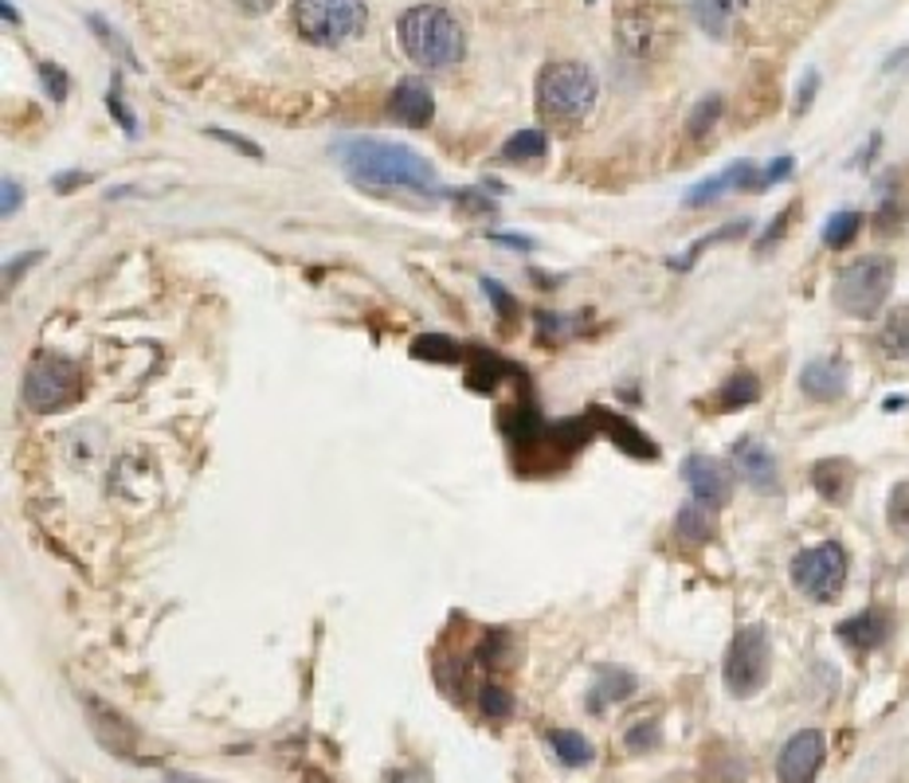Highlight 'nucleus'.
<instances>
[{
    "mask_svg": "<svg viewBox=\"0 0 909 783\" xmlns=\"http://www.w3.org/2000/svg\"><path fill=\"white\" fill-rule=\"evenodd\" d=\"M334 153L341 157L346 177L361 188H416V192L435 188L432 161L416 153L412 145H396V141L381 138H346L334 145Z\"/></svg>",
    "mask_w": 909,
    "mask_h": 783,
    "instance_id": "obj_1",
    "label": "nucleus"
},
{
    "mask_svg": "<svg viewBox=\"0 0 909 783\" xmlns=\"http://www.w3.org/2000/svg\"><path fill=\"white\" fill-rule=\"evenodd\" d=\"M396 32H400L404 56L423 71H447L467 56V32L459 16L443 4H412L400 16Z\"/></svg>",
    "mask_w": 909,
    "mask_h": 783,
    "instance_id": "obj_2",
    "label": "nucleus"
},
{
    "mask_svg": "<svg viewBox=\"0 0 909 783\" xmlns=\"http://www.w3.org/2000/svg\"><path fill=\"white\" fill-rule=\"evenodd\" d=\"M894 274H898V267L886 255H866V259L847 262L843 271L835 274V306L866 322L886 306L894 290Z\"/></svg>",
    "mask_w": 909,
    "mask_h": 783,
    "instance_id": "obj_3",
    "label": "nucleus"
},
{
    "mask_svg": "<svg viewBox=\"0 0 909 783\" xmlns=\"http://www.w3.org/2000/svg\"><path fill=\"white\" fill-rule=\"evenodd\" d=\"M596 94H601V83L592 75L584 63H549L537 75V106H541L549 118L561 121H581L584 114L596 106Z\"/></svg>",
    "mask_w": 909,
    "mask_h": 783,
    "instance_id": "obj_4",
    "label": "nucleus"
},
{
    "mask_svg": "<svg viewBox=\"0 0 909 783\" xmlns=\"http://www.w3.org/2000/svg\"><path fill=\"white\" fill-rule=\"evenodd\" d=\"M365 0H294V24L314 47H341L365 32Z\"/></svg>",
    "mask_w": 909,
    "mask_h": 783,
    "instance_id": "obj_5",
    "label": "nucleus"
},
{
    "mask_svg": "<svg viewBox=\"0 0 909 783\" xmlns=\"http://www.w3.org/2000/svg\"><path fill=\"white\" fill-rule=\"evenodd\" d=\"M769 666H772L769 631L760 623L741 627V631L733 634L730 654H725V670H722L725 690H730L733 698H753V693L765 690Z\"/></svg>",
    "mask_w": 909,
    "mask_h": 783,
    "instance_id": "obj_6",
    "label": "nucleus"
},
{
    "mask_svg": "<svg viewBox=\"0 0 909 783\" xmlns=\"http://www.w3.org/2000/svg\"><path fill=\"white\" fill-rule=\"evenodd\" d=\"M83 392V373L59 353H39L24 373V404L32 411H59Z\"/></svg>",
    "mask_w": 909,
    "mask_h": 783,
    "instance_id": "obj_7",
    "label": "nucleus"
},
{
    "mask_svg": "<svg viewBox=\"0 0 909 783\" xmlns=\"http://www.w3.org/2000/svg\"><path fill=\"white\" fill-rule=\"evenodd\" d=\"M792 584L816 604H831L847 584V552L843 545L824 541L792 557Z\"/></svg>",
    "mask_w": 909,
    "mask_h": 783,
    "instance_id": "obj_8",
    "label": "nucleus"
},
{
    "mask_svg": "<svg viewBox=\"0 0 909 783\" xmlns=\"http://www.w3.org/2000/svg\"><path fill=\"white\" fill-rule=\"evenodd\" d=\"M827 760V740L819 728H800L796 737L780 748L777 780L780 783H812Z\"/></svg>",
    "mask_w": 909,
    "mask_h": 783,
    "instance_id": "obj_9",
    "label": "nucleus"
},
{
    "mask_svg": "<svg viewBox=\"0 0 909 783\" xmlns=\"http://www.w3.org/2000/svg\"><path fill=\"white\" fill-rule=\"evenodd\" d=\"M683 478H686V486H690V494L698 505H706V510H722V505H730L733 475L725 463H718V458H710V455H690L683 463Z\"/></svg>",
    "mask_w": 909,
    "mask_h": 783,
    "instance_id": "obj_10",
    "label": "nucleus"
},
{
    "mask_svg": "<svg viewBox=\"0 0 909 783\" xmlns=\"http://www.w3.org/2000/svg\"><path fill=\"white\" fill-rule=\"evenodd\" d=\"M733 188H741V192H757V188H765V173H760L753 161H733L725 173L702 180V185H694L690 192H686L683 204L686 208H706V204H713V200H722L725 192H733Z\"/></svg>",
    "mask_w": 909,
    "mask_h": 783,
    "instance_id": "obj_11",
    "label": "nucleus"
},
{
    "mask_svg": "<svg viewBox=\"0 0 909 783\" xmlns=\"http://www.w3.org/2000/svg\"><path fill=\"white\" fill-rule=\"evenodd\" d=\"M733 467H737V475L745 478L757 494H777L780 490L777 458H772V451L765 447V443H757V439H741L737 447H733Z\"/></svg>",
    "mask_w": 909,
    "mask_h": 783,
    "instance_id": "obj_12",
    "label": "nucleus"
},
{
    "mask_svg": "<svg viewBox=\"0 0 909 783\" xmlns=\"http://www.w3.org/2000/svg\"><path fill=\"white\" fill-rule=\"evenodd\" d=\"M388 114H393L400 126L423 130V126L435 118V98H432V91H428V83H420V79H404V83H396V91L388 94Z\"/></svg>",
    "mask_w": 909,
    "mask_h": 783,
    "instance_id": "obj_13",
    "label": "nucleus"
},
{
    "mask_svg": "<svg viewBox=\"0 0 909 783\" xmlns=\"http://www.w3.org/2000/svg\"><path fill=\"white\" fill-rule=\"evenodd\" d=\"M800 388L807 400L831 404L847 392V364L839 357H816L800 369Z\"/></svg>",
    "mask_w": 909,
    "mask_h": 783,
    "instance_id": "obj_14",
    "label": "nucleus"
},
{
    "mask_svg": "<svg viewBox=\"0 0 909 783\" xmlns=\"http://www.w3.org/2000/svg\"><path fill=\"white\" fill-rule=\"evenodd\" d=\"M86 713H91L94 737L103 740L110 752L130 756L133 748H138V728H133L123 713H114V709H106L103 701H94V698H86Z\"/></svg>",
    "mask_w": 909,
    "mask_h": 783,
    "instance_id": "obj_15",
    "label": "nucleus"
},
{
    "mask_svg": "<svg viewBox=\"0 0 909 783\" xmlns=\"http://www.w3.org/2000/svg\"><path fill=\"white\" fill-rule=\"evenodd\" d=\"M835 634H839L851 651H874V646H882L886 643V634H890V616L878 611V607H866V611L851 616L847 623H839Z\"/></svg>",
    "mask_w": 909,
    "mask_h": 783,
    "instance_id": "obj_16",
    "label": "nucleus"
},
{
    "mask_svg": "<svg viewBox=\"0 0 909 783\" xmlns=\"http://www.w3.org/2000/svg\"><path fill=\"white\" fill-rule=\"evenodd\" d=\"M812 486L824 502H847L854 490V463L851 458H819L812 467Z\"/></svg>",
    "mask_w": 909,
    "mask_h": 783,
    "instance_id": "obj_17",
    "label": "nucleus"
},
{
    "mask_svg": "<svg viewBox=\"0 0 909 783\" xmlns=\"http://www.w3.org/2000/svg\"><path fill=\"white\" fill-rule=\"evenodd\" d=\"M636 674L631 670H619V666H601L596 670V686H592V713H604L608 705H616V701H628L631 693H636Z\"/></svg>",
    "mask_w": 909,
    "mask_h": 783,
    "instance_id": "obj_18",
    "label": "nucleus"
},
{
    "mask_svg": "<svg viewBox=\"0 0 909 783\" xmlns=\"http://www.w3.org/2000/svg\"><path fill=\"white\" fill-rule=\"evenodd\" d=\"M675 537L683 545H690V549H702V545L713 541V517L706 505L698 502H686L683 510H678L675 517Z\"/></svg>",
    "mask_w": 909,
    "mask_h": 783,
    "instance_id": "obj_19",
    "label": "nucleus"
},
{
    "mask_svg": "<svg viewBox=\"0 0 909 783\" xmlns=\"http://www.w3.org/2000/svg\"><path fill=\"white\" fill-rule=\"evenodd\" d=\"M592 416H596V420L604 423V431H608V435L616 439V443H619L624 451H631V455H639V458H655V455H659L655 443H651V439L643 435V431L631 428V423L624 420V416H608V411H601V408L592 411Z\"/></svg>",
    "mask_w": 909,
    "mask_h": 783,
    "instance_id": "obj_20",
    "label": "nucleus"
},
{
    "mask_svg": "<svg viewBox=\"0 0 909 783\" xmlns=\"http://www.w3.org/2000/svg\"><path fill=\"white\" fill-rule=\"evenodd\" d=\"M549 745H553L557 760H561L564 768H584V764H592V756H596V748H592L581 733H572V728H553V733H549Z\"/></svg>",
    "mask_w": 909,
    "mask_h": 783,
    "instance_id": "obj_21",
    "label": "nucleus"
},
{
    "mask_svg": "<svg viewBox=\"0 0 909 783\" xmlns=\"http://www.w3.org/2000/svg\"><path fill=\"white\" fill-rule=\"evenodd\" d=\"M878 346L886 357H898V361H909V309H894L878 329Z\"/></svg>",
    "mask_w": 909,
    "mask_h": 783,
    "instance_id": "obj_22",
    "label": "nucleus"
},
{
    "mask_svg": "<svg viewBox=\"0 0 909 783\" xmlns=\"http://www.w3.org/2000/svg\"><path fill=\"white\" fill-rule=\"evenodd\" d=\"M757 396H760L757 376H753V373H737V376H730V381L722 384V392H718V408H722V411L749 408Z\"/></svg>",
    "mask_w": 909,
    "mask_h": 783,
    "instance_id": "obj_23",
    "label": "nucleus"
},
{
    "mask_svg": "<svg viewBox=\"0 0 909 783\" xmlns=\"http://www.w3.org/2000/svg\"><path fill=\"white\" fill-rule=\"evenodd\" d=\"M859 232H863V215L847 208V212H835L831 220L824 224V243L831 247V252H843V247H851Z\"/></svg>",
    "mask_w": 909,
    "mask_h": 783,
    "instance_id": "obj_24",
    "label": "nucleus"
},
{
    "mask_svg": "<svg viewBox=\"0 0 909 783\" xmlns=\"http://www.w3.org/2000/svg\"><path fill=\"white\" fill-rule=\"evenodd\" d=\"M549 153V138L541 130H522L502 145V157L506 161H541Z\"/></svg>",
    "mask_w": 909,
    "mask_h": 783,
    "instance_id": "obj_25",
    "label": "nucleus"
},
{
    "mask_svg": "<svg viewBox=\"0 0 909 783\" xmlns=\"http://www.w3.org/2000/svg\"><path fill=\"white\" fill-rule=\"evenodd\" d=\"M722 110H725V103H722V94H706L702 103L694 106L690 110V118H686V133H690L694 141H702L706 133L718 126V118H722Z\"/></svg>",
    "mask_w": 909,
    "mask_h": 783,
    "instance_id": "obj_26",
    "label": "nucleus"
},
{
    "mask_svg": "<svg viewBox=\"0 0 909 783\" xmlns=\"http://www.w3.org/2000/svg\"><path fill=\"white\" fill-rule=\"evenodd\" d=\"M906 215H909V200H906V192H898V188H890V192L882 196L878 212H874V227H878L882 235H894L901 224H906Z\"/></svg>",
    "mask_w": 909,
    "mask_h": 783,
    "instance_id": "obj_27",
    "label": "nucleus"
},
{
    "mask_svg": "<svg viewBox=\"0 0 909 783\" xmlns=\"http://www.w3.org/2000/svg\"><path fill=\"white\" fill-rule=\"evenodd\" d=\"M730 0H694V20L702 24L706 36H725L730 28Z\"/></svg>",
    "mask_w": 909,
    "mask_h": 783,
    "instance_id": "obj_28",
    "label": "nucleus"
},
{
    "mask_svg": "<svg viewBox=\"0 0 909 783\" xmlns=\"http://www.w3.org/2000/svg\"><path fill=\"white\" fill-rule=\"evenodd\" d=\"M478 705H482V713H487L490 721H506L510 713H514V698H510V690H502V686H482V693H478Z\"/></svg>",
    "mask_w": 909,
    "mask_h": 783,
    "instance_id": "obj_29",
    "label": "nucleus"
},
{
    "mask_svg": "<svg viewBox=\"0 0 909 783\" xmlns=\"http://www.w3.org/2000/svg\"><path fill=\"white\" fill-rule=\"evenodd\" d=\"M745 227H749V224H730V227H725V232L706 235V239H698V243H694V247L683 255V259H675V267H690V262L698 259V255H702L706 247H713V243H725V239H737V235H745Z\"/></svg>",
    "mask_w": 909,
    "mask_h": 783,
    "instance_id": "obj_30",
    "label": "nucleus"
},
{
    "mask_svg": "<svg viewBox=\"0 0 909 783\" xmlns=\"http://www.w3.org/2000/svg\"><path fill=\"white\" fill-rule=\"evenodd\" d=\"M482 290H487V299L494 302L498 317H502V322H514V317H517V302L506 294V287H502V282H494V279H482Z\"/></svg>",
    "mask_w": 909,
    "mask_h": 783,
    "instance_id": "obj_31",
    "label": "nucleus"
},
{
    "mask_svg": "<svg viewBox=\"0 0 909 783\" xmlns=\"http://www.w3.org/2000/svg\"><path fill=\"white\" fill-rule=\"evenodd\" d=\"M659 745V725L655 721H643V725L628 728V748L631 752H648V748Z\"/></svg>",
    "mask_w": 909,
    "mask_h": 783,
    "instance_id": "obj_32",
    "label": "nucleus"
},
{
    "mask_svg": "<svg viewBox=\"0 0 909 783\" xmlns=\"http://www.w3.org/2000/svg\"><path fill=\"white\" fill-rule=\"evenodd\" d=\"M890 525L894 529H906L909 525V482H898L890 494Z\"/></svg>",
    "mask_w": 909,
    "mask_h": 783,
    "instance_id": "obj_33",
    "label": "nucleus"
},
{
    "mask_svg": "<svg viewBox=\"0 0 909 783\" xmlns=\"http://www.w3.org/2000/svg\"><path fill=\"white\" fill-rule=\"evenodd\" d=\"M39 79H44V86L51 91V98H56V103H63V98H67V75H63V67L39 63Z\"/></svg>",
    "mask_w": 909,
    "mask_h": 783,
    "instance_id": "obj_34",
    "label": "nucleus"
},
{
    "mask_svg": "<svg viewBox=\"0 0 909 783\" xmlns=\"http://www.w3.org/2000/svg\"><path fill=\"white\" fill-rule=\"evenodd\" d=\"M106 103H110V114H114V118L123 121V130L133 138V133H138V121H133V114L126 110V103H123V86H118V79H114V83H110V98H106Z\"/></svg>",
    "mask_w": 909,
    "mask_h": 783,
    "instance_id": "obj_35",
    "label": "nucleus"
},
{
    "mask_svg": "<svg viewBox=\"0 0 909 783\" xmlns=\"http://www.w3.org/2000/svg\"><path fill=\"white\" fill-rule=\"evenodd\" d=\"M208 138H217V141H224V145H232V150L247 153L252 161H263V150L255 145V141H247V138H235V133H228V130H208Z\"/></svg>",
    "mask_w": 909,
    "mask_h": 783,
    "instance_id": "obj_36",
    "label": "nucleus"
},
{
    "mask_svg": "<svg viewBox=\"0 0 909 783\" xmlns=\"http://www.w3.org/2000/svg\"><path fill=\"white\" fill-rule=\"evenodd\" d=\"M455 200H459V208H467V212H494V200L482 192H470V188L455 196Z\"/></svg>",
    "mask_w": 909,
    "mask_h": 783,
    "instance_id": "obj_37",
    "label": "nucleus"
},
{
    "mask_svg": "<svg viewBox=\"0 0 909 783\" xmlns=\"http://www.w3.org/2000/svg\"><path fill=\"white\" fill-rule=\"evenodd\" d=\"M792 165H796L792 157H777V161H772V165L765 168V188L777 185V180H784V177H792Z\"/></svg>",
    "mask_w": 909,
    "mask_h": 783,
    "instance_id": "obj_38",
    "label": "nucleus"
},
{
    "mask_svg": "<svg viewBox=\"0 0 909 783\" xmlns=\"http://www.w3.org/2000/svg\"><path fill=\"white\" fill-rule=\"evenodd\" d=\"M24 200V188L16 185L12 177H4V204H0V212H4V220H9L12 212H16V204Z\"/></svg>",
    "mask_w": 909,
    "mask_h": 783,
    "instance_id": "obj_39",
    "label": "nucleus"
},
{
    "mask_svg": "<svg viewBox=\"0 0 909 783\" xmlns=\"http://www.w3.org/2000/svg\"><path fill=\"white\" fill-rule=\"evenodd\" d=\"M39 259V252H28V255H12L9 267H4V287H12L16 282V271H24V267H32V262Z\"/></svg>",
    "mask_w": 909,
    "mask_h": 783,
    "instance_id": "obj_40",
    "label": "nucleus"
},
{
    "mask_svg": "<svg viewBox=\"0 0 909 783\" xmlns=\"http://www.w3.org/2000/svg\"><path fill=\"white\" fill-rule=\"evenodd\" d=\"M490 239L502 243V247H514V252H534V247H537V243L529 239V235H502V232H494Z\"/></svg>",
    "mask_w": 909,
    "mask_h": 783,
    "instance_id": "obj_41",
    "label": "nucleus"
},
{
    "mask_svg": "<svg viewBox=\"0 0 909 783\" xmlns=\"http://www.w3.org/2000/svg\"><path fill=\"white\" fill-rule=\"evenodd\" d=\"M75 185H86V173H63V177H56L59 192H71Z\"/></svg>",
    "mask_w": 909,
    "mask_h": 783,
    "instance_id": "obj_42",
    "label": "nucleus"
},
{
    "mask_svg": "<svg viewBox=\"0 0 909 783\" xmlns=\"http://www.w3.org/2000/svg\"><path fill=\"white\" fill-rule=\"evenodd\" d=\"M235 4H240V9L247 12V16H259V12H267L275 4V0H235Z\"/></svg>",
    "mask_w": 909,
    "mask_h": 783,
    "instance_id": "obj_43",
    "label": "nucleus"
},
{
    "mask_svg": "<svg viewBox=\"0 0 909 783\" xmlns=\"http://www.w3.org/2000/svg\"><path fill=\"white\" fill-rule=\"evenodd\" d=\"M816 83H819V75H807V83L800 86V103H796V110H804V106H807V98L816 94Z\"/></svg>",
    "mask_w": 909,
    "mask_h": 783,
    "instance_id": "obj_44",
    "label": "nucleus"
},
{
    "mask_svg": "<svg viewBox=\"0 0 909 783\" xmlns=\"http://www.w3.org/2000/svg\"><path fill=\"white\" fill-rule=\"evenodd\" d=\"M302 783H329V780H326V775H322V772H310V775H306V780H302Z\"/></svg>",
    "mask_w": 909,
    "mask_h": 783,
    "instance_id": "obj_45",
    "label": "nucleus"
}]
</instances>
